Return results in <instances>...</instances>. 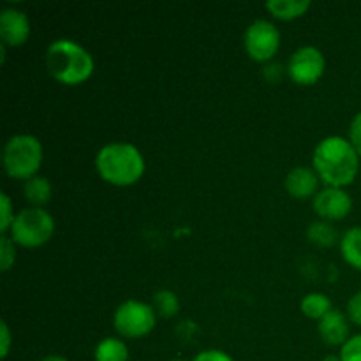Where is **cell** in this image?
Segmentation results:
<instances>
[{"mask_svg": "<svg viewBox=\"0 0 361 361\" xmlns=\"http://www.w3.org/2000/svg\"><path fill=\"white\" fill-rule=\"evenodd\" d=\"M314 168L324 183L342 189L349 185L358 173V152L351 141L341 136H328L314 150Z\"/></svg>", "mask_w": 361, "mask_h": 361, "instance_id": "1", "label": "cell"}, {"mask_svg": "<svg viewBox=\"0 0 361 361\" xmlns=\"http://www.w3.org/2000/svg\"><path fill=\"white\" fill-rule=\"evenodd\" d=\"M46 66L53 78L67 85L87 80L94 71L90 53L71 39H56L46 51Z\"/></svg>", "mask_w": 361, "mask_h": 361, "instance_id": "2", "label": "cell"}, {"mask_svg": "<svg viewBox=\"0 0 361 361\" xmlns=\"http://www.w3.org/2000/svg\"><path fill=\"white\" fill-rule=\"evenodd\" d=\"M99 175L115 185H129L141 178L145 161L141 152L130 143H109L95 157Z\"/></svg>", "mask_w": 361, "mask_h": 361, "instance_id": "3", "label": "cell"}, {"mask_svg": "<svg viewBox=\"0 0 361 361\" xmlns=\"http://www.w3.org/2000/svg\"><path fill=\"white\" fill-rule=\"evenodd\" d=\"M42 162L41 141L30 134H16L4 147V168L13 178H32Z\"/></svg>", "mask_w": 361, "mask_h": 361, "instance_id": "4", "label": "cell"}, {"mask_svg": "<svg viewBox=\"0 0 361 361\" xmlns=\"http://www.w3.org/2000/svg\"><path fill=\"white\" fill-rule=\"evenodd\" d=\"M55 229V221L42 208H25L18 212L11 224V240L23 247H39L48 242Z\"/></svg>", "mask_w": 361, "mask_h": 361, "instance_id": "5", "label": "cell"}, {"mask_svg": "<svg viewBox=\"0 0 361 361\" xmlns=\"http://www.w3.org/2000/svg\"><path fill=\"white\" fill-rule=\"evenodd\" d=\"M116 331L127 338L143 337L155 326V309L137 300H127L115 310Z\"/></svg>", "mask_w": 361, "mask_h": 361, "instance_id": "6", "label": "cell"}, {"mask_svg": "<svg viewBox=\"0 0 361 361\" xmlns=\"http://www.w3.org/2000/svg\"><path fill=\"white\" fill-rule=\"evenodd\" d=\"M281 32L271 21L256 20L245 30V48L254 60H268L275 55Z\"/></svg>", "mask_w": 361, "mask_h": 361, "instance_id": "7", "label": "cell"}, {"mask_svg": "<svg viewBox=\"0 0 361 361\" xmlns=\"http://www.w3.org/2000/svg\"><path fill=\"white\" fill-rule=\"evenodd\" d=\"M289 76L300 85H312L323 76L324 56L316 46H303L296 49L288 63Z\"/></svg>", "mask_w": 361, "mask_h": 361, "instance_id": "8", "label": "cell"}, {"mask_svg": "<svg viewBox=\"0 0 361 361\" xmlns=\"http://www.w3.org/2000/svg\"><path fill=\"white\" fill-rule=\"evenodd\" d=\"M353 200L341 187H326L314 197V208L317 214L328 221L344 219L351 212Z\"/></svg>", "mask_w": 361, "mask_h": 361, "instance_id": "9", "label": "cell"}, {"mask_svg": "<svg viewBox=\"0 0 361 361\" xmlns=\"http://www.w3.org/2000/svg\"><path fill=\"white\" fill-rule=\"evenodd\" d=\"M30 35V21L23 11L16 7H4L0 11V37L6 44L20 46Z\"/></svg>", "mask_w": 361, "mask_h": 361, "instance_id": "10", "label": "cell"}, {"mask_svg": "<svg viewBox=\"0 0 361 361\" xmlns=\"http://www.w3.org/2000/svg\"><path fill=\"white\" fill-rule=\"evenodd\" d=\"M321 338L330 345H344L349 338V323L338 309H331L317 324Z\"/></svg>", "mask_w": 361, "mask_h": 361, "instance_id": "11", "label": "cell"}, {"mask_svg": "<svg viewBox=\"0 0 361 361\" xmlns=\"http://www.w3.org/2000/svg\"><path fill=\"white\" fill-rule=\"evenodd\" d=\"M317 178L316 171L307 166H296L286 176V189L296 200H305V197L312 196L317 189Z\"/></svg>", "mask_w": 361, "mask_h": 361, "instance_id": "12", "label": "cell"}, {"mask_svg": "<svg viewBox=\"0 0 361 361\" xmlns=\"http://www.w3.org/2000/svg\"><path fill=\"white\" fill-rule=\"evenodd\" d=\"M95 361H127L129 360V349L126 342L120 338L108 337L101 341L95 348Z\"/></svg>", "mask_w": 361, "mask_h": 361, "instance_id": "13", "label": "cell"}, {"mask_svg": "<svg viewBox=\"0 0 361 361\" xmlns=\"http://www.w3.org/2000/svg\"><path fill=\"white\" fill-rule=\"evenodd\" d=\"M341 252L351 267L361 270V228H351L341 240Z\"/></svg>", "mask_w": 361, "mask_h": 361, "instance_id": "14", "label": "cell"}, {"mask_svg": "<svg viewBox=\"0 0 361 361\" xmlns=\"http://www.w3.org/2000/svg\"><path fill=\"white\" fill-rule=\"evenodd\" d=\"M23 194L28 203L35 204V207H42L51 197V185H49L48 178H44V176H32L25 182Z\"/></svg>", "mask_w": 361, "mask_h": 361, "instance_id": "15", "label": "cell"}, {"mask_svg": "<svg viewBox=\"0 0 361 361\" xmlns=\"http://www.w3.org/2000/svg\"><path fill=\"white\" fill-rule=\"evenodd\" d=\"M310 7V0H268L267 9L274 16L282 18V20H291V18L300 16Z\"/></svg>", "mask_w": 361, "mask_h": 361, "instance_id": "16", "label": "cell"}, {"mask_svg": "<svg viewBox=\"0 0 361 361\" xmlns=\"http://www.w3.org/2000/svg\"><path fill=\"white\" fill-rule=\"evenodd\" d=\"M302 310L307 317L321 319L331 310V302L323 293H309L307 296H303Z\"/></svg>", "mask_w": 361, "mask_h": 361, "instance_id": "17", "label": "cell"}, {"mask_svg": "<svg viewBox=\"0 0 361 361\" xmlns=\"http://www.w3.org/2000/svg\"><path fill=\"white\" fill-rule=\"evenodd\" d=\"M307 236H309L310 242L317 243L321 247H330L334 245L335 240H337V233H335L334 226L330 222H312L307 229Z\"/></svg>", "mask_w": 361, "mask_h": 361, "instance_id": "18", "label": "cell"}, {"mask_svg": "<svg viewBox=\"0 0 361 361\" xmlns=\"http://www.w3.org/2000/svg\"><path fill=\"white\" fill-rule=\"evenodd\" d=\"M154 309L162 317H173L180 309L178 296L169 289H162L154 295Z\"/></svg>", "mask_w": 361, "mask_h": 361, "instance_id": "19", "label": "cell"}, {"mask_svg": "<svg viewBox=\"0 0 361 361\" xmlns=\"http://www.w3.org/2000/svg\"><path fill=\"white\" fill-rule=\"evenodd\" d=\"M342 361H361V335L349 337L341 349Z\"/></svg>", "mask_w": 361, "mask_h": 361, "instance_id": "20", "label": "cell"}, {"mask_svg": "<svg viewBox=\"0 0 361 361\" xmlns=\"http://www.w3.org/2000/svg\"><path fill=\"white\" fill-rule=\"evenodd\" d=\"M14 256H16V250H14L13 240L7 238V236H2L0 238V270H9L11 264L14 263Z\"/></svg>", "mask_w": 361, "mask_h": 361, "instance_id": "21", "label": "cell"}, {"mask_svg": "<svg viewBox=\"0 0 361 361\" xmlns=\"http://www.w3.org/2000/svg\"><path fill=\"white\" fill-rule=\"evenodd\" d=\"M0 201H2V221H0V231L6 233L7 229H11V224H13L14 221L13 207H11V200L6 192L0 194Z\"/></svg>", "mask_w": 361, "mask_h": 361, "instance_id": "22", "label": "cell"}, {"mask_svg": "<svg viewBox=\"0 0 361 361\" xmlns=\"http://www.w3.org/2000/svg\"><path fill=\"white\" fill-rule=\"evenodd\" d=\"M348 316L355 324L361 326V291L353 295L348 302Z\"/></svg>", "mask_w": 361, "mask_h": 361, "instance_id": "23", "label": "cell"}, {"mask_svg": "<svg viewBox=\"0 0 361 361\" xmlns=\"http://www.w3.org/2000/svg\"><path fill=\"white\" fill-rule=\"evenodd\" d=\"M349 137H351V145L355 147V150L361 155V111L353 118L351 129H349Z\"/></svg>", "mask_w": 361, "mask_h": 361, "instance_id": "24", "label": "cell"}, {"mask_svg": "<svg viewBox=\"0 0 361 361\" xmlns=\"http://www.w3.org/2000/svg\"><path fill=\"white\" fill-rule=\"evenodd\" d=\"M192 361H233L231 356L226 355L224 351H219V349H207V351H201Z\"/></svg>", "mask_w": 361, "mask_h": 361, "instance_id": "25", "label": "cell"}, {"mask_svg": "<svg viewBox=\"0 0 361 361\" xmlns=\"http://www.w3.org/2000/svg\"><path fill=\"white\" fill-rule=\"evenodd\" d=\"M0 330H2V349H0V356L6 358L7 353H9V345H11V334H9V328H7L6 321L0 323Z\"/></svg>", "mask_w": 361, "mask_h": 361, "instance_id": "26", "label": "cell"}, {"mask_svg": "<svg viewBox=\"0 0 361 361\" xmlns=\"http://www.w3.org/2000/svg\"><path fill=\"white\" fill-rule=\"evenodd\" d=\"M41 361H67L63 356H59V355H51V356H46V358H42Z\"/></svg>", "mask_w": 361, "mask_h": 361, "instance_id": "27", "label": "cell"}, {"mask_svg": "<svg viewBox=\"0 0 361 361\" xmlns=\"http://www.w3.org/2000/svg\"><path fill=\"white\" fill-rule=\"evenodd\" d=\"M323 361H342L341 360V356H334V355H330V356H324V360Z\"/></svg>", "mask_w": 361, "mask_h": 361, "instance_id": "28", "label": "cell"}, {"mask_svg": "<svg viewBox=\"0 0 361 361\" xmlns=\"http://www.w3.org/2000/svg\"><path fill=\"white\" fill-rule=\"evenodd\" d=\"M173 361H183V360H173Z\"/></svg>", "mask_w": 361, "mask_h": 361, "instance_id": "29", "label": "cell"}]
</instances>
